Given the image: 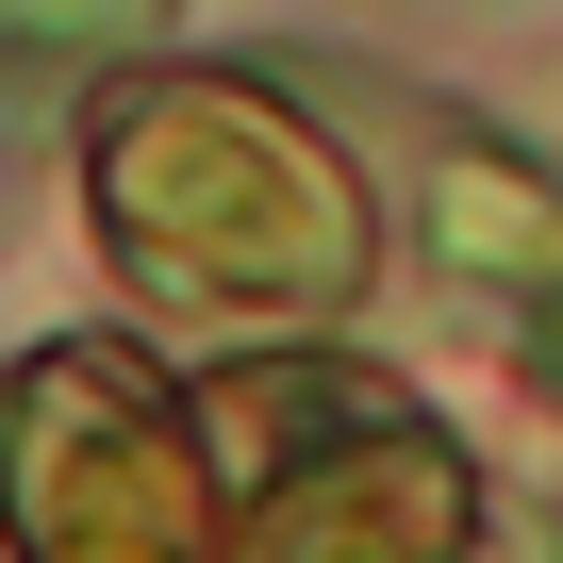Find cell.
Here are the masks:
<instances>
[{"instance_id": "cell-1", "label": "cell", "mask_w": 563, "mask_h": 563, "mask_svg": "<svg viewBox=\"0 0 563 563\" xmlns=\"http://www.w3.org/2000/svg\"><path fill=\"white\" fill-rule=\"evenodd\" d=\"M448 530H464V481L431 448H365L282 497V563H448Z\"/></svg>"}, {"instance_id": "cell-2", "label": "cell", "mask_w": 563, "mask_h": 563, "mask_svg": "<svg viewBox=\"0 0 563 563\" xmlns=\"http://www.w3.org/2000/svg\"><path fill=\"white\" fill-rule=\"evenodd\" d=\"M166 0H0V34H51V51H133Z\"/></svg>"}, {"instance_id": "cell-3", "label": "cell", "mask_w": 563, "mask_h": 563, "mask_svg": "<svg viewBox=\"0 0 563 563\" xmlns=\"http://www.w3.org/2000/svg\"><path fill=\"white\" fill-rule=\"evenodd\" d=\"M547 382H563V316H547Z\"/></svg>"}]
</instances>
